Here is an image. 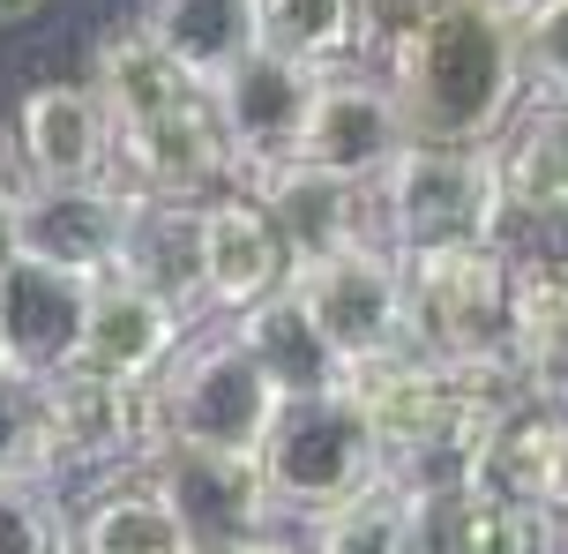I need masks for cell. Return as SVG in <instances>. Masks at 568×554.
<instances>
[{"mask_svg": "<svg viewBox=\"0 0 568 554\" xmlns=\"http://www.w3.org/2000/svg\"><path fill=\"white\" fill-rule=\"evenodd\" d=\"M367 53L412 143H494L531 98L516 0H367Z\"/></svg>", "mask_w": 568, "mask_h": 554, "instance_id": "obj_1", "label": "cell"}, {"mask_svg": "<svg viewBox=\"0 0 568 554\" xmlns=\"http://www.w3.org/2000/svg\"><path fill=\"white\" fill-rule=\"evenodd\" d=\"M404 263V345L442 367H509L516 255L509 240L479 248H412Z\"/></svg>", "mask_w": 568, "mask_h": 554, "instance_id": "obj_2", "label": "cell"}, {"mask_svg": "<svg viewBox=\"0 0 568 554\" xmlns=\"http://www.w3.org/2000/svg\"><path fill=\"white\" fill-rule=\"evenodd\" d=\"M374 233L412 248H479L509 233L494 150L486 143H404L374 180Z\"/></svg>", "mask_w": 568, "mask_h": 554, "instance_id": "obj_3", "label": "cell"}, {"mask_svg": "<svg viewBox=\"0 0 568 554\" xmlns=\"http://www.w3.org/2000/svg\"><path fill=\"white\" fill-rule=\"evenodd\" d=\"M150 412H158V450H232V457H255L262 435L277 427L284 390L262 375V360L240 338H202L172 352L165 367L150 375Z\"/></svg>", "mask_w": 568, "mask_h": 554, "instance_id": "obj_4", "label": "cell"}, {"mask_svg": "<svg viewBox=\"0 0 568 554\" xmlns=\"http://www.w3.org/2000/svg\"><path fill=\"white\" fill-rule=\"evenodd\" d=\"M158 457L150 382L60 367L38 382V480H113Z\"/></svg>", "mask_w": 568, "mask_h": 554, "instance_id": "obj_5", "label": "cell"}, {"mask_svg": "<svg viewBox=\"0 0 568 554\" xmlns=\"http://www.w3.org/2000/svg\"><path fill=\"white\" fill-rule=\"evenodd\" d=\"M255 465L262 487H270V510L307 525V517L337 510V502H352L359 487L382 480V450H374L352 390H322V397H284Z\"/></svg>", "mask_w": 568, "mask_h": 554, "instance_id": "obj_6", "label": "cell"}, {"mask_svg": "<svg viewBox=\"0 0 568 554\" xmlns=\"http://www.w3.org/2000/svg\"><path fill=\"white\" fill-rule=\"evenodd\" d=\"M284 285L322 330V345L337 352L344 375L404 352V263L389 240H352V248L322 255V263H300Z\"/></svg>", "mask_w": 568, "mask_h": 554, "instance_id": "obj_7", "label": "cell"}, {"mask_svg": "<svg viewBox=\"0 0 568 554\" xmlns=\"http://www.w3.org/2000/svg\"><path fill=\"white\" fill-rule=\"evenodd\" d=\"M464 487H479L494 502H516L561 532L568 517V397H539L516 390L509 405L486 420V435L471 442Z\"/></svg>", "mask_w": 568, "mask_h": 554, "instance_id": "obj_8", "label": "cell"}, {"mask_svg": "<svg viewBox=\"0 0 568 554\" xmlns=\"http://www.w3.org/2000/svg\"><path fill=\"white\" fill-rule=\"evenodd\" d=\"M113 173L128 180V188H142V195H187V203L232 188L240 165H232L225 120H217V105H210V83L187 90L180 105H165V113L120 128L113 135Z\"/></svg>", "mask_w": 568, "mask_h": 554, "instance_id": "obj_9", "label": "cell"}, {"mask_svg": "<svg viewBox=\"0 0 568 554\" xmlns=\"http://www.w3.org/2000/svg\"><path fill=\"white\" fill-rule=\"evenodd\" d=\"M128 203L135 188L120 173L105 180H30L16 195V255H38L75 278H105L120 263V233H128Z\"/></svg>", "mask_w": 568, "mask_h": 554, "instance_id": "obj_10", "label": "cell"}, {"mask_svg": "<svg viewBox=\"0 0 568 554\" xmlns=\"http://www.w3.org/2000/svg\"><path fill=\"white\" fill-rule=\"evenodd\" d=\"M314 83H322V68H300V60L270 53V46H247V53L210 83V105L225 120V143H232L240 180L255 173V165L300 158V128H307Z\"/></svg>", "mask_w": 568, "mask_h": 554, "instance_id": "obj_11", "label": "cell"}, {"mask_svg": "<svg viewBox=\"0 0 568 554\" xmlns=\"http://www.w3.org/2000/svg\"><path fill=\"white\" fill-rule=\"evenodd\" d=\"M404 143H412V128H404L397 98H389V83H382L374 68H329V75L314 83L307 128H300V158H307V165L374 188L382 165H389Z\"/></svg>", "mask_w": 568, "mask_h": 554, "instance_id": "obj_12", "label": "cell"}, {"mask_svg": "<svg viewBox=\"0 0 568 554\" xmlns=\"http://www.w3.org/2000/svg\"><path fill=\"white\" fill-rule=\"evenodd\" d=\"M240 188L270 210V225H277L292 270H300V263H322V255H337V248H352V240H382V233H374L367 188H359V180L322 173V165H307V158L255 165Z\"/></svg>", "mask_w": 568, "mask_h": 554, "instance_id": "obj_13", "label": "cell"}, {"mask_svg": "<svg viewBox=\"0 0 568 554\" xmlns=\"http://www.w3.org/2000/svg\"><path fill=\"white\" fill-rule=\"evenodd\" d=\"M83 300H90V278L53 270L38 255H16L0 270V367H16L23 382H45L60 367H75Z\"/></svg>", "mask_w": 568, "mask_h": 554, "instance_id": "obj_14", "label": "cell"}, {"mask_svg": "<svg viewBox=\"0 0 568 554\" xmlns=\"http://www.w3.org/2000/svg\"><path fill=\"white\" fill-rule=\"evenodd\" d=\"M202 225V308L217 315H240L292 278V255H284L270 210L247 195V188H217L210 203L195 210Z\"/></svg>", "mask_w": 568, "mask_h": 554, "instance_id": "obj_15", "label": "cell"}, {"mask_svg": "<svg viewBox=\"0 0 568 554\" xmlns=\"http://www.w3.org/2000/svg\"><path fill=\"white\" fill-rule=\"evenodd\" d=\"M180 338H187V315L172 308L165 292L135 285V278H120V270L90 278L83 345H75V360H83V367L120 375V382H150L172 352H180Z\"/></svg>", "mask_w": 568, "mask_h": 554, "instance_id": "obj_16", "label": "cell"}, {"mask_svg": "<svg viewBox=\"0 0 568 554\" xmlns=\"http://www.w3.org/2000/svg\"><path fill=\"white\" fill-rule=\"evenodd\" d=\"M142 472L172 495V510H180L187 532H195V547L232 540V532L270 525V517H277L255 457H232V450H180V442H165Z\"/></svg>", "mask_w": 568, "mask_h": 554, "instance_id": "obj_17", "label": "cell"}, {"mask_svg": "<svg viewBox=\"0 0 568 554\" xmlns=\"http://www.w3.org/2000/svg\"><path fill=\"white\" fill-rule=\"evenodd\" d=\"M486 150H494V180H501L509 218L568 225V105L561 98H524Z\"/></svg>", "mask_w": 568, "mask_h": 554, "instance_id": "obj_18", "label": "cell"}, {"mask_svg": "<svg viewBox=\"0 0 568 554\" xmlns=\"http://www.w3.org/2000/svg\"><path fill=\"white\" fill-rule=\"evenodd\" d=\"M16 150L30 180H105L113 173V113L90 83H38L16 113Z\"/></svg>", "mask_w": 568, "mask_h": 554, "instance_id": "obj_19", "label": "cell"}, {"mask_svg": "<svg viewBox=\"0 0 568 554\" xmlns=\"http://www.w3.org/2000/svg\"><path fill=\"white\" fill-rule=\"evenodd\" d=\"M412 502V554H546L554 547V525L516 510V502H494L479 487H404Z\"/></svg>", "mask_w": 568, "mask_h": 554, "instance_id": "obj_20", "label": "cell"}, {"mask_svg": "<svg viewBox=\"0 0 568 554\" xmlns=\"http://www.w3.org/2000/svg\"><path fill=\"white\" fill-rule=\"evenodd\" d=\"M187 195H142L128 203V233H120V278H135V285L165 292L180 315H195L202 308V225Z\"/></svg>", "mask_w": 568, "mask_h": 554, "instance_id": "obj_21", "label": "cell"}, {"mask_svg": "<svg viewBox=\"0 0 568 554\" xmlns=\"http://www.w3.org/2000/svg\"><path fill=\"white\" fill-rule=\"evenodd\" d=\"M68 554H202L187 517L150 472H113L105 495L83 510V525L68 532Z\"/></svg>", "mask_w": 568, "mask_h": 554, "instance_id": "obj_22", "label": "cell"}, {"mask_svg": "<svg viewBox=\"0 0 568 554\" xmlns=\"http://www.w3.org/2000/svg\"><path fill=\"white\" fill-rule=\"evenodd\" d=\"M225 330H232L247 352H255L262 375L277 382L284 397H322V390H344L337 352L322 345V330H314L307 308L292 300V285H277L270 300H255V308L225 315Z\"/></svg>", "mask_w": 568, "mask_h": 554, "instance_id": "obj_23", "label": "cell"}, {"mask_svg": "<svg viewBox=\"0 0 568 554\" xmlns=\"http://www.w3.org/2000/svg\"><path fill=\"white\" fill-rule=\"evenodd\" d=\"M509 375L539 397H568V263H516Z\"/></svg>", "mask_w": 568, "mask_h": 554, "instance_id": "obj_24", "label": "cell"}, {"mask_svg": "<svg viewBox=\"0 0 568 554\" xmlns=\"http://www.w3.org/2000/svg\"><path fill=\"white\" fill-rule=\"evenodd\" d=\"M367 0H255V46L300 68H359L367 60Z\"/></svg>", "mask_w": 568, "mask_h": 554, "instance_id": "obj_25", "label": "cell"}, {"mask_svg": "<svg viewBox=\"0 0 568 554\" xmlns=\"http://www.w3.org/2000/svg\"><path fill=\"white\" fill-rule=\"evenodd\" d=\"M90 90H98V105L113 113V135H120V128H135V120L180 105V98L202 90V83L142 23H128V30H113V38L98 46V75H90Z\"/></svg>", "mask_w": 568, "mask_h": 554, "instance_id": "obj_26", "label": "cell"}, {"mask_svg": "<svg viewBox=\"0 0 568 554\" xmlns=\"http://www.w3.org/2000/svg\"><path fill=\"white\" fill-rule=\"evenodd\" d=\"M142 30L165 46L195 83H217L255 46V0H150Z\"/></svg>", "mask_w": 568, "mask_h": 554, "instance_id": "obj_27", "label": "cell"}, {"mask_svg": "<svg viewBox=\"0 0 568 554\" xmlns=\"http://www.w3.org/2000/svg\"><path fill=\"white\" fill-rule=\"evenodd\" d=\"M307 554H412V502H404V487L382 472L352 502L307 517Z\"/></svg>", "mask_w": 568, "mask_h": 554, "instance_id": "obj_28", "label": "cell"}, {"mask_svg": "<svg viewBox=\"0 0 568 554\" xmlns=\"http://www.w3.org/2000/svg\"><path fill=\"white\" fill-rule=\"evenodd\" d=\"M0 554H68L60 502L38 472H0Z\"/></svg>", "mask_w": 568, "mask_h": 554, "instance_id": "obj_29", "label": "cell"}, {"mask_svg": "<svg viewBox=\"0 0 568 554\" xmlns=\"http://www.w3.org/2000/svg\"><path fill=\"white\" fill-rule=\"evenodd\" d=\"M516 38H524L531 98L568 105V0H516Z\"/></svg>", "mask_w": 568, "mask_h": 554, "instance_id": "obj_30", "label": "cell"}, {"mask_svg": "<svg viewBox=\"0 0 568 554\" xmlns=\"http://www.w3.org/2000/svg\"><path fill=\"white\" fill-rule=\"evenodd\" d=\"M0 472H38V382L0 367Z\"/></svg>", "mask_w": 568, "mask_h": 554, "instance_id": "obj_31", "label": "cell"}, {"mask_svg": "<svg viewBox=\"0 0 568 554\" xmlns=\"http://www.w3.org/2000/svg\"><path fill=\"white\" fill-rule=\"evenodd\" d=\"M202 554H307V540H284V532H270V525H247V532H232V540H210Z\"/></svg>", "mask_w": 568, "mask_h": 554, "instance_id": "obj_32", "label": "cell"}, {"mask_svg": "<svg viewBox=\"0 0 568 554\" xmlns=\"http://www.w3.org/2000/svg\"><path fill=\"white\" fill-rule=\"evenodd\" d=\"M16 263V188H0V270Z\"/></svg>", "mask_w": 568, "mask_h": 554, "instance_id": "obj_33", "label": "cell"}, {"mask_svg": "<svg viewBox=\"0 0 568 554\" xmlns=\"http://www.w3.org/2000/svg\"><path fill=\"white\" fill-rule=\"evenodd\" d=\"M8 8H38V0H0V16H8Z\"/></svg>", "mask_w": 568, "mask_h": 554, "instance_id": "obj_34", "label": "cell"}, {"mask_svg": "<svg viewBox=\"0 0 568 554\" xmlns=\"http://www.w3.org/2000/svg\"><path fill=\"white\" fill-rule=\"evenodd\" d=\"M561 525H568V517H561Z\"/></svg>", "mask_w": 568, "mask_h": 554, "instance_id": "obj_35", "label": "cell"}]
</instances>
